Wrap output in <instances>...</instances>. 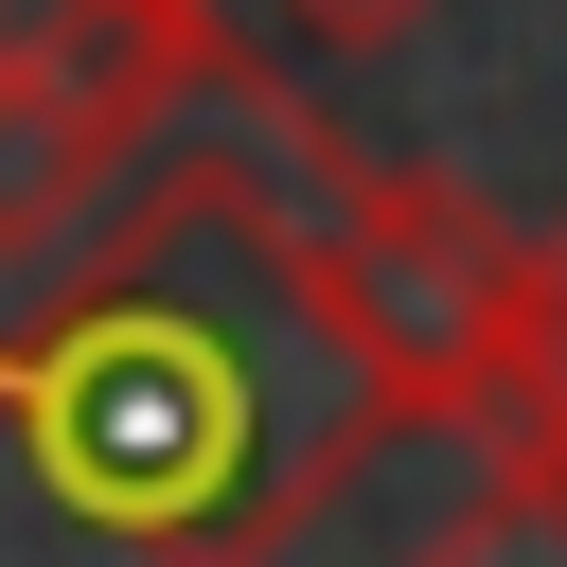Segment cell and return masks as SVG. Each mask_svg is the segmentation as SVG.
Wrapping results in <instances>:
<instances>
[{
  "label": "cell",
  "mask_w": 567,
  "mask_h": 567,
  "mask_svg": "<svg viewBox=\"0 0 567 567\" xmlns=\"http://www.w3.org/2000/svg\"><path fill=\"white\" fill-rule=\"evenodd\" d=\"M319 284L354 319V354L408 390V408H496L514 372V301H532V230L478 213L461 177H408V159H319Z\"/></svg>",
  "instance_id": "2"
},
{
  "label": "cell",
  "mask_w": 567,
  "mask_h": 567,
  "mask_svg": "<svg viewBox=\"0 0 567 567\" xmlns=\"http://www.w3.org/2000/svg\"><path fill=\"white\" fill-rule=\"evenodd\" d=\"M284 35H319V53H390L408 18H443V0H266Z\"/></svg>",
  "instance_id": "5"
},
{
  "label": "cell",
  "mask_w": 567,
  "mask_h": 567,
  "mask_svg": "<svg viewBox=\"0 0 567 567\" xmlns=\"http://www.w3.org/2000/svg\"><path fill=\"white\" fill-rule=\"evenodd\" d=\"M0 89L71 177H142L177 124L284 106V71L213 0H0Z\"/></svg>",
  "instance_id": "3"
},
{
  "label": "cell",
  "mask_w": 567,
  "mask_h": 567,
  "mask_svg": "<svg viewBox=\"0 0 567 567\" xmlns=\"http://www.w3.org/2000/svg\"><path fill=\"white\" fill-rule=\"evenodd\" d=\"M319 159V106H230L0 266V567H478L532 532L496 425L354 354Z\"/></svg>",
  "instance_id": "1"
},
{
  "label": "cell",
  "mask_w": 567,
  "mask_h": 567,
  "mask_svg": "<svg viewBox=\"0 0 567 567\" xmlns=\"http://www.w3.org/2000/svg\"><path fill=\"white\" fill-rule=\"evenodd\" d=\"M496 461H514V514L567 549V213L532 230V301H514V372H496Z\"/></svg>",
  "instance_id": "4"
}]
</instances>
